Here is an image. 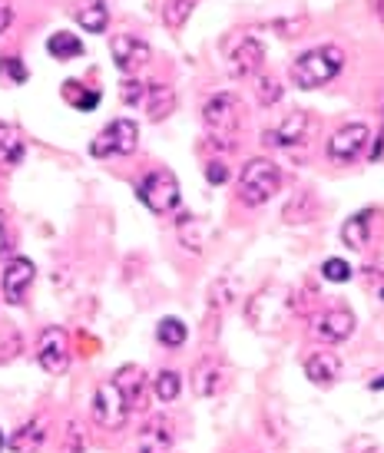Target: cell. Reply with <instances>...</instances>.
<instances>
[{
  "label": "cell",
  "instance_id": "6da1fadb",
  "mask_svg": "<svg viewBox=\"0 0 384 453\" xmlns=\"http://www.w3.org/2000/svg\"><path fill=\"white\" fill-rule=\"evenodd\" d=\"M342 70H345V50L334 43H321V47H311L302 57H295L288 76L298 89H321Z\"/></svg>",
  "mask_w": 384,
  "mask_h": 453
},
{
  "label": "cell",
  "instance_id": "7a4b0ae2",
  "mask_svg": "<svg viewBox=\"0 0 384 453\" xmlns=\"http://www.w3.org/2000/svg\"><path fill=\"white\" fill-rule=\"evenodd\" d=\"M279 189H282V169L272 159L258 156V159H249L242 165V173H239V199L245 205H265Z\"/></svg>",
  "mask_w": 384,
  "mask_h": 453
},
{
  "label": "cell",
  "instance_id": "3957f363",
  "mask_svg": "<svg viewBox=\"0 0 384 453\" xmlns=\"http://www.w3.org/2000/svg\"><path fill=\"white\" fill-rule=\"evenodd\" d=\"M203 123L205 133L212 136V142L232 146V139L239 133V123H242V106L232 93H212L203 103Z\"/></svg>",
  "mask_w": 384,
  "mask_h": 453
},
{
  "label": "cell",
  "instance_id": "277c9868",
  "mask_svg": "<svg viewBox=\"0 0 384 453\" xmlns=\"http://www.w3.org/2000/svg\"><path fill=\"white\" fill-rule=\"evenodd\" d=\"M136 196H140V202L150 209V212L156 215H169L180 209V182H176V176L173 173H166V169H156V173H146L142 176V182L136 186Z\"/></svg>",
  "mask_w": 384,
  "mask_h": 453
},
{
  "label": "cell",
  "instance_id": "5b68a950",
  "mask_svg": "<svg viewBox=\"0 0 384 453\" xmlns=\"http://www.w3.org/2000/svg\"><path fill=\"white\" fill-rule=\"evenodd\" d=\"M140 142V127L133 119H113L100 136L90 142V156L96 159H113V156H133Z\"/></svg>",
  "mask_w": 384,
  "mask_h": 453
},
{
  "label": "cell",
  "instance_id": "8992f818",
  "mask_svg": "<svg viewBox=\"0 0 384 453\" xmlns=\"http://www.w3.org/2000/svg\"><path fill=\"white\" fill-rule=\"evenodd\" d=\"M93 424L103 430H119L127 427L129 420V403L123 401V394L116 390L113 380H106V384H100L96 388V394H93Z\"/></svg>",
  "mask_w": 384,
  "mask_h": 453
},
{
  "label": "cell",
  "instance_id": "52a82bcc",
  "mask_svg": "<svg viewBox=\"0 0 384 453\" xmlns=\"http://www.w3.org/2000/svg\"><path fill=\"white\" fill-rule=\"evenodd\" d=\"M226 64L232 76H256L265 64V43L256 34H239L226 47Z\"/></svg>",
  "mask_w": 384,
  "mask_h": 453
},
{
  "label": "cell",
  "instance_id": "ba28073f",
  "mask_svg": "<svg viewBox=\"0 0 384 453\" xmlns=\"http://www.w3.org/2000/svg\"><path fill=\"white\" fill-rule=\"evenodd\" d=\"M368 136H372L368 123H345V127H338L328 136L325 152H328V159H334V163H355L361 152L368 150Z\"/></svg>",
  "mask_w": 384,
  "mask_h": 453
},
{
  "label": "cell",
  "instance_id": "9c48e42d",
  "mask_svg": "<svg viewBox=\"0 0 384 453\" xmlns=\"http://www.w3.org/2000/svg\"><path fill=\"white\" fill-rule=\"evenodd\" d=\"M37 361L47 374H64L70 367V341L64 327H47L37 341Z\"/></svg>",
  "mask_w": 384,
  "mask_h": 453
},
{
  "label": "cell",
  "instance_id": "30bf717a",
  "mask_svg": "<svg viewBox=\"0 0 384 453\" xmlns=\"http://www.w3.org/2000/svg\"><path fill=\"white\" fill-rule=\"evenodd\" d=\"M355 315L342 308V304H334V308H325L315 321H311V331H315V338L325 341V344H342L355 334Z\"/></svg>",
  "mask_w": 384,
  "mask_h": 453
},
{
  "label": "cell",
  "instance_id": "8fae6325",
  "mask_svg": "<svg viewBox=\"0 0 384 453\" xmlns=\"http://www.w3.org/2000/svg\"><path fill=\"white\" fill-rule=\"evenodd\" d=\"M34 278H37V268L30 258L24 255H13L7 268H4V281H0V288H4V302L7 304H24L27 302V291L34 285Z\"/></svg>",
  "mask_w": 384,
  "mask_h": 453
},
{
  "label": "cell",
  "instance_id": "7c38bea8",
  "mask_svg": "<svg viewBox=\"0 0 384 453\" xmlns=\"http://www.w3.org/2000/svg\"><path fill=\"white\" fill-rule=\"evenodd\" d=\"M308 136V116L305 113H288L275 129H269L262 142L275 146V150H298Z\"/></svg>",
  "mask_w": 384,
  "mask_h": 453
},
{
  "label": "cell",
  "instance_id": "4fadbf2b",
  "mask_svg": "<svg viewBox=\"0 0 384 453\" xmlns=\"http://www.w3.org/2000/svg\"><path fill=\"white\" fill-rule=\"evenodd\" d=\"M110 53H113L116 66L123 70V73H136L142 64H150V57H153V50H150V43L140 37H116L113 43H110Z\"/></svg>",
  "mask_w": 384,
  "mask_h": 453
},
{
  "label": "cell",
  "instance_id": "5bb4252c",
  "mask_svg": "<svg viewBox=\"0 0 384 453\" xmlns=\"http://www.w3.org/2000/svg\"><path fill=\"white\" fill-rule=\"evenodd\" d=\"M173 450V424L163 414L150 417L140 430L136 453H169Z\"/></svg>",
  "mask_w": 384,
  "mask_h": 453
},
{
  "label": "cell",
  "instance_id": "9a60e30c",
  "mask_svg": "<svg viewBox=\"0 0 384 453\" xmlns=\"http://www.w3.org/2000/svg\"><path fill=\"white\" fill-rule=\"evenodd\" d=\"M305 378L311 380V384H319V388H332V384H338V378H342V357L332 351L308 354Z\"/></svg>",
  "mask_w": 384,
  "mask_h": 453
},
{
  "label": "cell",
  "instance_id": "2e32d148",
  "mask_svg": "<svg viewBox=\"0 0 384 453\" xmlns=\"http://www.w3.org/2000/svg\"><path fill=\"white\" fill-rule=\"evenodd\" d=\"M113 384H116V390L123 394V401L129 403V411L142 407V397H146V371H142V367H136V365L119 367Z\"/></svg>",
  "mask_w": 384,
  "mask_h": 453
},
{
  "label": "cell",
  "instance_id": "e0dca14e",
  "mask_svg": "<svg viewBox=\"0 0 384 453\" xmlns=\"http://www.w3.org/2000/svg\"><path fill=\"white\" fill-rule=\"evenodd\" d=\"M374 222H378V212L374 209H365V212L351 215L345 222V228H342V239H345L348 249H355V252H361V249H368L374 239Z\"/></svg>",
  "mask_w": 384,
  "mask_h": 453
},
{
  "label": "cell",
  "instance_id": "ac0fdd59",
  "mask_svg": "<svg viewBox=\"0 0 384 453\" xmlns=\"http://www.w3.org/2000/svg\"><path fill=\"white\" fill-rule=\"evenodd\" d=\"M73 20H77L87 34H103V30L110 27V7H106V0H77Z\"/></svg>",
  "mask_w": 384,
  "mask_h": 453
},
{
  "label": "cell",
  "instance_id": "d6986e66",
  "mask_svg": "<svg viewBox=\"0 0 384 453\" xmlns=\"http://www.w3.org/2000/svg\"><path fill=\"white\" fill-rule=\"evenodd\" d=\"M142 106H146V116H150L153 123H163V119L176 110V93L169 87H163V83H153V87H146Z\"/></svg>",
  "mask_w": 384,
  "mask_h": 453
},
{
  "label": "cell",
  "instance_id": "ffe728a7",
  "mask_svg": "<svg viewBox=\"0 0 384 453\" xmlns=\"http://www.w3.org/2000/svg\"><path fill=\"white\" fill-rule=\"evenodd\" d=\"M192 388H196L199 397H212V394H219V388H222V365L212 361V357L199 361V365L192 367Z\"/></svg>",
  "mask_w": 384,
  "mask_h": 453
},
{
  "label": "cell",
  "instance_id": "44dd1931",
  "mask_svg": "<svg viewBox=\"0 0 384 453\" xmlns=\"http://www.w3.org/2000/svg\"><path fill=\"white\" fill-rule=\"evenodd\" d=\"M27 152V139L20 127L0 123V165H17Z\"/></svg>",
  "mask_w": 384,
  "mask_h": 453
},
{
  "label": "cell",
  "instance_id": "7402d4cb",
  "mask_svg": "<svg viewBox=\"0 0 384 453\" xmlns=\"http://www.w3.org/2000/svg\"><path fill=\"white\" fill-rule=\"evenodd\" d=\"M43 441H47V427H43V420H27L24 427L13 434L11 441H7V447H11L13 453H37L40 447H43Z\"/></svg>",
  "mask_w": 384,
  "mask_h": 453
},
{
  "label": "cell",
  "instance_id": "603a6c76",
  "mask_svg": "<svg viewBox=\"0 0 384 453\" xmlns=\"http://www.w3.org/2000/svg\"><path fill=\"white\" fill-rule=\"evenodd\" d=\"M64 100L70 103L73 110L90 113V110H96V106H100V93H96V89H87L83 83H77V80H66V83H64Z\"/></svg>",
  "mask_w": 384,
  "mask_h": 453
},
{
  "label": "cell",
  "instance_id": "cb8c5ba5",
  "mask_svg": "<svg viewBox=\"0 0 384 453\" xmlns=\"http://www.w3.org/2000/svg\"><path fill=\"white\" fill-rule=\"evenodd\" d=\"M196 7H199V0H166L163 4V24L169 30H182Z\"/></svg>",
  "mask_w": 384,
  "mask_h": 453
},
{
  "label": "cell",
  "instance_id": "d4e9b609",
  "mask_svg": "<svg viewBox=\"0 0 384 453\" xmlns=\"http://www.w3.org/2000/svg\"><path fill=\"white\" fill-rule=\"evenodd\" d=\"M47 50H50L53 60H73V57L83 53V43H80V37L60 30V34H53V37L47 40Z\"/></svg>",
  "mask_w": 384,
  "mask_h": 453
},
{
  "label": "cell",
  "instance_id": "484cf974",
  "mask_svg": "<svg viewBox=\"0 0 384 453\" xmlns=\"http://www.w3.org/2000/svg\"><path fill=\"white\" fill-rule=\"evenodd\" d=\"M180 242L189 249V252H203V242H205V226L203 219H196V215H182L180 219Z\"/></svg>",
  "mask_w": 384,
  "mask_h": 453
},
{
  "label": "cell",
  "instance_id": "4316f807",
  "mask_svg": "<svg viewBox=\"0 0 384 453\" xmlns=\"http://www.w3.org/2000/svg\"><path fill=\"white\" fill-rule=\"evenodd\" d=\"M156 338H159V344H166V348H182L186 338H189V331H186V325H182L180 318H163L156 325Z\"/></svg>",
  "mask_w": 384,
  "mask_h": 453
},
{
  "label": "cell",
  "instance_id": "83f0119b",
  "mask_svg": "<svg viewBox=\"0 0 384 453\" xmlns=\"http://www.w3.org/2000/svg\"><path fill=\"white\" fill-rule=\"evenodd\" d=\"M153 394L159 397V401L173 403L182 394V378L176 374V371H159L153 380Z\"/></svg>",
  "mask_w": 384,
  "mask_h": 453
},
{
  "label": "cell",
  "instance_id": "f1b7e54d",
  "mask_svg": "<svg viewBox=\"0 0 384 453\" xmlns=\"http://www.w3.org/2000/svg\"><path fill=\"white\" fill-rule=\"evenodd\" d=\"M256 96H258L262 106H275V103L282 100V83H279L272 73H262V70H258L256 73Z\"/></svg>",
  "mask_w": 384,
  "mask_h": 453
},
{
  "label": "cell",
  "instance_id": "f546056e",
  "mask_svg": "<svg viewBox=\"0 0 384 453\" xmlns=\"http://www.w3.org/2000/svg\"><path fill=\"white\" fill-rule=\"evenodd\" d=\"M315 215H319V205H315V199L305 192V196H295V199L288 202V209H285V222H298V219H302V222H311Z\"/></svg>",
  "mask_w": 384,
  "mask_h": 453
},
{
  "label": "cell",
  "instance_id": "4dcf8cb0",
  "mask_svg": "<svg viewBox=\"0 0 384 453\" xmlns=\"http://www.w3.org/2000/svg\"><path fill=\"white\" fill-rule=\"evenodd\" d=\"M321 275L332 285H345V281H351V265L345 258H328V262L321 265Z\"/></svg>",
  "mask_w": 384,
  "mask_h": 453
},
{
  "label": "cell",
  "instance_id": "1f68e13d",
  "mask_svg": "<svg viewBox=\"0 0 384 453\" xmlns=\"http://www.w3.org/2000/svg\"><path fill=\"white\" fill-rule=\"evenodd\" d=\"M27 66L24 60H17V57H0V80H7V83H27Z\"/></svg>",
  "mask_w": 384,
  "mask_h": 453
},
{
  "label": "cell",
  "instance_id": "d6a6232c",
  "mask_svg": "<svg viewBox=\"0 0 384 453\" xmlns=\"http://www.w3.org/2000/svg\"><path fill=\"white\" fill-rule=\"evenodd\" d=\"M123 103L127 106H142V100H146V83L142 80H123Z\"/></svg>",
  "mask_w": 384,
  "mask_h": 453
},
{
  "label": "cell",
  "instance_id": "836d02e7",
  "mask_svg": "<svg viewBox=\"0 0 384 453\" xmlns=\"http://www.w3.org/2000/svg\"><path fill=\"white\" fill-rule=\"evenodd\" d=\"M205 179H209L212 186L229 182V169H226V163H209V165H205Z\"/></svg>",
  "mask_w": 384,
  "mask_h": 453
},
{
  "label": "cell",
  "instance_id": "e575fe53",
  "mask_svg": "<svg viewBox=\"0 0 384 453\" xmlns=\"http://www.w3.org/2000/svg\"><path fill=\"white\" fill-rule=\"evenodd\" d=\"M13 24V7H11V0H0V37L11 30Z\"/></svg>",
  "mask_w": 384,
  "mask_h": 453
},
{
  "label": "cell",
  "instance_id": "d590c367",
  "mask_svg": "<svg viewBox=\"0 0 384 453\" xmlns=\"http://www.w3.org/2000/svg\"><path fill=\"white\" fill-rule=\"evenodd\" d=\"M348 453H384V447H378L372 437H361V441L355 443V447H351Z\"/></svg>",
  "mask_w": 384,
  "mask_h": 453
},
{
  "label": "cell",
  "instance_id": "8d00e7d4",
  "mask_svg": "<svg viewBox=\"0 0 384 453\" xmlns=\"http://www.w3.org/2000/svg\"><path fill=\"white\" fill-rule=\"evenodd\" d=\"M70 453H83V434H77V424H70Z\"/></svg>",
  "mask_w": 384,
  "mask_h": 453
},
{
  "label": "cell",
  "instance_id": "74e56055",
  "mask_svg": "<svg viewBox=\"0 0 384 453\" xmlns=\"http://www.w3.org/2000/svg\"><path fill=\"white\" fill-rule=\"evenodd\" d=\"M372 159H384V123H381V133H378V142H374Z\"/></svg>",
  "mask_w": 384,
  "mask_h": 453
},
{
  "label": "cell",
  "instance_id": "f35d334b",
  "mask_svg": "<svg viewBox=\"0 0 384 453\" xmlns=\"http://www.w3.org/2000/svg\"><path fill=\"white\" fill-rule=\"evenodd\" d=\"M368 4H372V13L378 17V24L384 27V0H368Z\"/></svg>",
  "mask_w": 384,
  "mask_h": 453
},
{
  "label": "cell",
  "instance_id": "ab89813d",
  "mask_svg": "<svg viewBox=\"0 0 384 453\" xmlns=\"http://www.w3.org/2000/svg\"><path fill=\"white\" fill-rule=\"evenodd\" d=\"M11 252V235H7V228L0 226V255Z\"/></svg>",
  "mask_w": 384,
  "mask_h": 453
},
{
  "label": "cell",
  "instance_id": "60d3db41",
  "mask_svg": "<svg viewBox=\"0 0 384 453\" xmlns=\"http://www.w3.org/2000/svg\"><path fill=\"white\" fill-rule=\"evenodd\" d=\"M372 390H384V378H378V380H372Z\"/></svg>",
  "mask_w": 384,
  "mask_h": 453
},
{
  "label": "cell",
  "instance_id": "b9f144b4",
  "mask_svg": "<svg viewBox=\"0 0 384 453\" xmlns=\"http://www.w3.org/2000/svg\"><path fill=\"white\" fill-rule=\"evenodd\" d=\"M4 443H7V441H4V434H0V450H4Z\"/></svg>",
  "mask_w": 384,
  "mask_h": 453
},
{
  "label": "cell",
  "instance_id": "7bdbcfd3",
  "mask_svg": "<svg viewBox=\"0 0 384 453\" xmlns=\"http://www.w3.org/2000/svg\"><path fill=\"white\" fill-rule=\"evenodd\" d=\"M381 298H384V288H381Z\"/></svg>",
  "mask_w": 384,
  "mask_h": 453
}]
</instances>
